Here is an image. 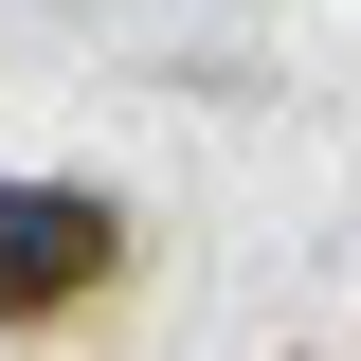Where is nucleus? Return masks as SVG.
Wrapping results in <instances>:
<instances>
[{
    "mask_svg": "<svg viewBox=\"0 0 361 361\" xmlns=\"http://www.w3.org/2000/svg\"><path fill=\"white\" fill-rule=\"evenodd\" d=\"M90 271H109V199L0 180V307H54V289H90Z\"/></svg>",
    "mask_w": 361,
    "mask_h": 361,
    "instance_id": "f257e3e1",
    "label": "nucleus"
}]
</instances>
